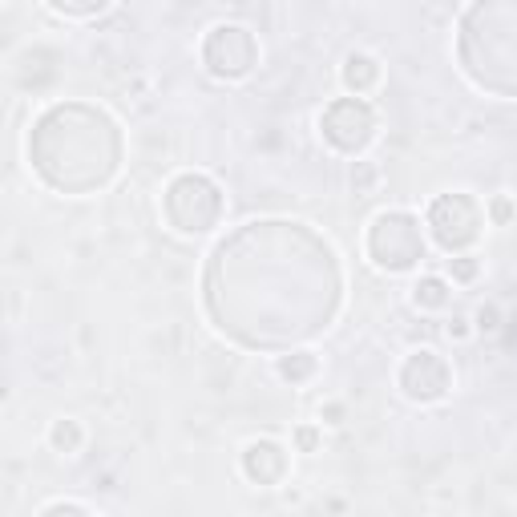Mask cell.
<instances>
[{"instance_id": "277c9868", "label": "cell", "mask_w": 517, "mask_h": 517, "mask_svg": "<svg viewBox=\"0 0 517 517\" xmlns=\"http://www.w3.org/2000/svg\"><path fill=\"white\" fill-rule=\"evenodd\" d=\"M320 130L336 150L364 154L372 146V138H376V114H372V106L364 97H340L324 110Z\"/></svg>"}, {"instance_id": "7a4b0ae2", "label": "cell", "mask_w": 517, "mask_h": 517, "mask_svg": "<svg viewBox=\"0 0 517 517\" xmlns=\"http://www.w3.org/2000/svg\"><path fill=\"white\" fill-rule=\"evenodd\" d=\"M368 255L376 267L384 271H408L425 259V239H421V223L408 211H384L372 219L368 231Z\"/></svg>"}, {"instance_id": "4fadbf2b", "label": "cell", "mask_w": 517, "mask_h": 517, "mask_svg": "<svg viewBox=\"0 0 517 517\" xmlns=\"http://www.w3.org/2000/svg\"><path fill=\"white\" fill-rule=\"evenodd\" d=\"M445 271L453 275V283H473V279L481 275V263H477L473 255H453V259L445 263Z\"/></svg>"}, {"instance_id": "52a82bcc", "label": "cell", "mask_w": 517, "mask_h": 517, "mask_svg": "<svg viewBox=\"0 0 517 517\" xmlns=\"http://www.w3.org/2000/svg\"><path fill=\"white\" fill-rule=\"evenodd\" d=\"M287 449L279 441H251L243 449V477L251 485H263V489H275L283 477H287Z\"/></svg>"}, {"instance_id": "8fae6325", "label": "cell", "mask_w": 517, "mask_h": 517, "mask_svg": "<svg viewBox=\"0 0 517 517\" xmlns=\"http://www.w3.org/2000/svg\"><path fill=\"white\" fill-rule=\"evenodd\" d=\"M49 445H53L57 453L73 457V453H81V445H85V429H81L77 421H57V425L49 429Z\"/></svg>"}, {"instance_id": "5b68a950", "label": "cell", "mask_w": 517, "mask_h": 517, "mask_svg": "<svg viewBox=\"0 0 517 517\" xmlns=\"http://www.w3.org/2000/svg\"><path fill=\"white\" fill-rule=\"evenodd\" d=\"M202 61L215 77H247L259 61V45L243 25H215L202 41Z\"/></svg>"}, {"instance_id": "ac0fdd59", "label": "cell", "mask_w": 517, "mask_h": 517, "mask_svg": "<svg viewBox=\"0 0 517 517\" xmlns=\"http://www.w3.org/2000/svg\"><path fill=\"white\" fill-rule=\"evenodd\" d=\"M320 417H328V425H340V417H344V408H340V404H328V408L320 412Z\"/></svg>"}, {"instance_id": "2e32d148", "label": "cell", "mask_w": 517, "mask_h": 517, "mask_svg": "<svg viewBox=\"0 0 517 517\" xmlns=\"http://www.w3.org/2000/svg\"><path fill=\"white\" fill-rule=\"evenodd\" d=\"M49 513H89V505H77V501H49V505H41V517H49Z\"/></svg>"}, {"instance_id": "5bb4252c", "label": "cell", "mask_w": 517, "mask_h": 517, "mask_svg": "<svg viewBox=\"0 0 517 517\" xmlns=\"http://www.w3.org/2000/svg\"><path fill=\"white\" fill-rule=\"evenodd\" d=\"M473 328H477V332H497V328H501V312H497L493 303H489V307H481V312L473 316Z\"/></svg>"}, {"instance_id": "8992f818", "label": "cell", "mask_w": 517, "mask_h": 517, "mask_svg": "<svg viewBox=\"0 0 517 517\" xmlns=\"http://www.w3.org/2000/svg\"><path fill=\"white\" fill-rule=\"evenodd\" d=\"M400 392L412 400V404H437L449 396L453 388V372L449 364L433 352V348H417V352H408V360L400 364Z\"/></svg>"}, {"instance_id": "7c38bea8", "label": "cell", "mask_w": 517, "mask_h": 517, "mask_svg": "<svg viewBox=\"0 0 517 517\" xmlns=\"http://www.w3.org/2000/svg\"><path fill=\"white\" fill-rule=\"evenodd\" d=\"M485 219H489L493 227H509V223L517 219V206H513V198H509V194H493V198L485 202Z\"/></svg>"}, {"instance_id": "9a60e30c", "label": "cell", "mask_w": 517, "mask_h": 517, "mask_svg": "<svg viewBox=\"0 0 517 517\" xmlns=\"http://www.w3.org/2000/svg\"><path fill=\"white\" fill-rule=\"evenodd\" d=\"M295 445H299V453H316V449H320V429H316V425L295 429Z\"/></svg>"}, {"instance_id": "30bf717a", "label": "cell", "mask_w": 517, "mask_h": 517, "mask_svg": "<svg viewBox=\"0 0 517 517\" xmlns=\"http://www.w3.org/2000/svg\"><path fill=\"white\" fill-rule=\"evenodd\" d=\"M275 372H279L283 380H291V384H307V380L320 372V360H316L312 352H291V356H279V360H275Z\"/></svg>"}, {"instance_id": "ba28073f", "label": "cell", "mask_w": 517, "mask_h": 517, "mask_svg": "<svg viewBox=\"0 0 517 517\" xmlns=\"http://www.w3.org/2000/svg\"><path fill=\"white\" fill-rule=\"evenodd\" d=\"M340 77H344V89H348V93L364 97V93H372V89L380 85V61H376L372 53H348Z\"/></svg>"}, {"instance_id": "e0dca14e", "label": "cell", "mask_w": 517, "mask_h": 517, "mask_svg": "<svg viewBox=\"0 0 517 517\" xmlns=\"http://www.w3.org/2000/svg\"><path fill=\"white\" fill-rule=\"evenodd\" d=\"M445 332H449V340H469V336H473V328H469L465 316H453V320L445 324Z\"/></svg>"}, {"instance_id": "9c48e42d", "label": "cell", "mask_w": 517, "mask_h": 517, "mask_svg": "<svg viewBox=\"0 0 517 517\" xmlns=\"http://www.w3.org/2000/svg\"><path fill=\"white\" fill-rule=\"evenodd\" d=\"M453 299V287L445 275H421L412 283V307H421V312H445Z\"/></svg>"}, {"instance_id": "6da1fadb", "label": "cell", "mask_w": 517, "mask_h": 517, "mask_svg": "<svg viewBox=\"0 0 517 517\" xmlns=\"http://www.w3.org/2000/svg\"><path fill=\"white\" fill-rule=\"evenodd\" d=\"M166 219L182 235H202L223 219V194L206 174H178L166 186Z\"/></svg>"}, {"instance_id": "3957f363", "label": "cell", "mask_w": 517, "mask_h": 517, "mask_svg": "<svg viewBox=\"0 0 517 517\" xmlns=\"http://www.w3.org/2000/svg\"><path fill=\"white\" fill-rule=\"evenodd\" d=\"M481 223H485V211L469 198V194H441L433 198L429 206V227H433V239L453 255L469 243H477L481 235Z\"/></svg>"}]
</instances>
